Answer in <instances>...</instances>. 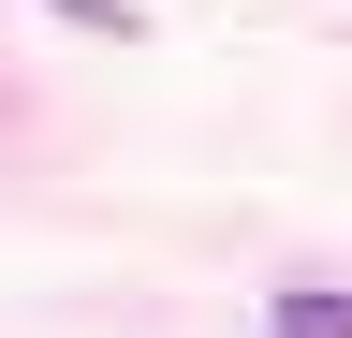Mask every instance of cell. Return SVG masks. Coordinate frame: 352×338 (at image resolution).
Returning <instances> with one entry per match:
<instances>
[{
	"label": "cell",
	"instance_id": "1",
	"mask_svg": "<svg viewBox=\"0 0 352 338\" xmlns=\"http://www.w3.org/2000/svg\"><path fill=\"white\" fill-rule=\"evenodd\" d=\"M264 338H352V294H308V279H294V294H279V324H264Z\"/></svg>",
	"mask_w": 352,
	"mask_h": 338
},
{
	"label": "cell",
	"instance_id": "2",
	"mask_svg": "<svg viewBox=\"0 0 352 338\" xmlns=\"http://www.w3.org/2000/svg\"><path fill=\"white\" fill-rule=\"evenodd\" d=\"M44 15H74V30H103V45H132V30H147L132 0H44Z\"/></svg>",
	"mask_w": 352,
	"mask_h": 338
}]
</instances>
